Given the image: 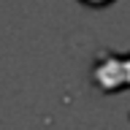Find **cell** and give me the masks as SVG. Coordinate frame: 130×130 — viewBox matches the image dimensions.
Here are the masks:
<instances>
[{
	"label": "cell",
	"instance_id": "obj_2",
	"mask_svg": "<svg viewBox=\"0 0 130 130\" xmlns=\"http://www.w3.org/2000/svg\"><path fill=\"white\" fill-rule=\"evenodd\" d=\"M76 3H81V6H87V8H108L117 0H76Z\"/></svg>",
	"mask_w": 130,
	"mask_h": 130
},
{
	"label": "cell",
	"instance_id": "obj_1",
	"mask_svg": "<svg viewBox=\"0 0 130 130\" xmlns=\"http://www.w3.org/2000/svg\"><path fill=\"white\" fill-rule=\"evenodd\" d=\"M89 84L100 95H119L130 89V52L117 54L111 49H100L92 57Z\"/></svg>",
	"mask_w": 130,
	"mask_h": 130
}]
</instances>
